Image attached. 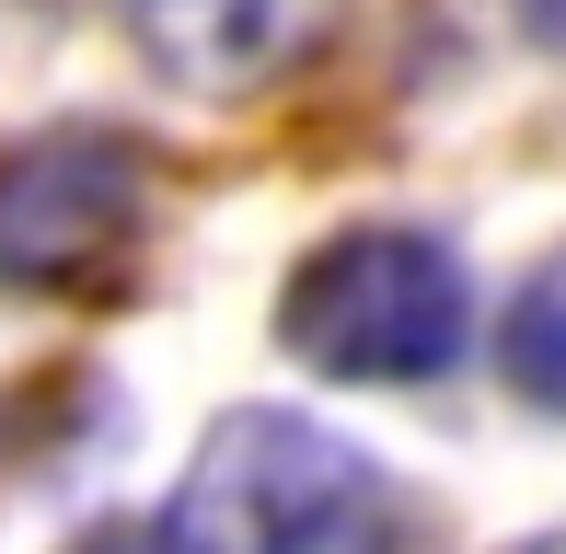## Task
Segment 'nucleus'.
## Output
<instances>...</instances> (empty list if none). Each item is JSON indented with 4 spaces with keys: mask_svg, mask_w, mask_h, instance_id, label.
<instances>
[{
    "mask_svg": "<svg viewBox=\"0 0 566 554\" xmlns=\"http://www.w3.org/2000/svg\"><path fill=\"white\" fill-rule=\"evenodd\" d=\"M277 335H290L301 370L324 382H358V393H417L462 370L474 347V277L440 232L417 220H358V232L313 243L277 289Z\"/></svg>",
    "mask_w": 566,
    "mask_h": 554,
    "instance_id": "obj_1",
    "label": "nucleus"
},
{
    "mask_svg": "<svg viewBox=\"0 0 566 554\" xmlns=\"http://www.w3.org/2000/svg\"><path fill=\"white\" fill-rule=\"evenodd\" d=\"M186 532L209 543L231 532V554H405V509L370 473V450H347L313 416H220L197 450V497Z\"/></svg>",
    "mask_w": 566,
    "mask_h": 554,
    "instance_id": "obj_2",
    "label": "nucleus"
},
{
    "mask_svg": "<svg viewBox=\"0 0 566 554\" xmlns=\"http://www.w3.org/2000/svg\"><path fill=\"white\" fill-rule=\"evenodd\" d=\"M150 232V162L93 116L0 150V289L12 300H82L116 289Z\"/></svg>",
    "mask_w": 566,
    "mask_h": 554,
    "instance_id": "obj_3",
    "label": "nucleus"
},
{
    "mask_svg": "<svg viewBox=\"0 0 566 554\" xmlns=\"http://www.w3.org/2000/svg\"><path fill=\"white\" fill-rule=\"evenodd\" d=\"M347 23V0H127V46L150 58V82L243 105V93L313 70V46Z\"/></svg>",
    "mask_w": 566,
    "mask_h": 554,
    "instance_id": "obj_4",
    "label": "nucleus"
},
{
    "mask_svg": "<svg viewBox=\"0 0 566 554\" xmlns=\"http://www.w3.org/2000/svg\"><path fill=\"white\" fill-rule=\"evenodd\" d=\"M497 359H509V382H521V405L566 416V243H555V255L521 277V300H509V335H497Z\"/></svg>",
    "mask_w": 566,
    "mask_h": 554,
    "instance_id": "obj_5",
    "label": "nucleus"
},
{
    "mask_svg": "<svg viewBox=\"0 0 566 554\" xmlns=\"http://www.w3.org/2000/svg\"><path fill=\"white\" fill-rule=\"evenodd\" d=\"M70 554H209V543L186 532V509H163V520H93Z\"/></svg>",
    "mask_w": 566,
    "mask_h": 554,
    "instance_id": "obj_6",
    "label": "nucleus"
},
{
    "mask_svg": "<svg viewBox=\"0 0 566 554\" xmlns=\"http://www.w3.org/2000/svg\"><path fill=\"white\" fill-rule=\"evenodd\" d=\"M521 35H532V46H555V58H566V0H521Z\"/></svg>",
    "mask_w": 566,
    "mask_h": 554,
    "instance_id": "obj_7",
    "label": "nucleus"
}]
</instances>
